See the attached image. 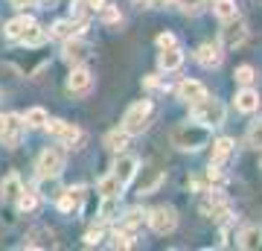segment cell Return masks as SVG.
Here are the masks:
<instances>
[{
    "label": "cell",
    "mask_w": 262,
    "mask_h": 251,
    "mask_svg": "<svg viewBox=\"0 0 262 251\" xmlns=\"http://www.w3.org/2000/svg\"><path fill=\"white\" fill-rule=\"evenodd\" d=\"M169 140H172V146L181 149V152H198L201 146L210 143V129L201 126V123H181V126L172 129Z\"/></svg>",
    "instance_id": "cell-1"
},
{
    "label": "cell",
    "mask_w": 262,
    "mask_h": 251,
    "mask_svg": "<svg viewBox=\"0 0 262 251\" xmlns=\"http://www.w3.org/2000/svg\"><path fill=\"white\" fill-rule=\"evenodd\" d=\"M189 114H192V120L207 126V129H215V126L225 123V105L219 100H210V96H201L195 103H189Z\"/></svg>",
    "instance_id": "cell-2"
},
{
    "label": "cell",
    "mask_w": 262,
    "mask_h": 251,
    "mask_svg": "<svg viewBox=\"0 0 262 251\" xmlns=\"http://www.w3.org/2000/svg\"><path fill=\"white\" fill-rule=\"evenodd\" d=\"M151 111H155L151 100H140V103L128 105V111L122 117V129L128 131V134H143L146 126H149V120H151Z\"/></svg>",
    "instance_id": "cell-3"
},
{
    "label": "cell",
    "mask_w": 262,
    "mask_h": 251,
    "mask_svg": "<svg viewBox=\"0 0 262 251\" xmlns=\"http://www.w3.org/2000/svg\"><path fill=\"white\" fill-rule=\"evenodd\" d=\"M35 169H38V178H41V181H56V178L64 172V155H61L58 149H44Z\"/></svg>",
    "instance_id": "cell-4"
},
{
    "label": "cell",
    "mask_w": 262,
    "mask_h": 251,
    "mask_svg": "<svg viewBox=\"0 0 262 251\" xmlns=\"http://www.w3.org/2000/svg\"><path fill=\"white\" fill-rule=\"evenodd\" d=\"M27 134V123H24V114H6V123H3V131H0V143L3 146L15 149Z\"/></svg>",
    "instance_id": "cell-5"
},
{
    "label": "cell",
    "mask_w": 262,
    "mask_h": 251,
    "mask_svg": "<svg viewBox=\"0 0 262 251\" xmlns=\"http://www.w3.org/2000/svg\"><path fill=\"white\" fill-rule=\"evenodd\" d=\"M146 222L151 225V231H155V234L166 237V234L175 231V225H178V216H175V210H172V207H155V210H149Z\"/></svg>",
    "instance_id": "cell-6"
},
{
    "label": "cell",
    "mask_w": 262,
    "mask_h": 251,
    "mask_svg": "<svg viewBox=\"0 0 262 251\" xmlns=\"http://www.w3.org/2000/svg\"><path fill=\"white\" fill-rule=\"evenodd\" d=\"M61 56H64L67 65H82L84 59L91 56V44L82 41L79 35L73 38H64V47H61Z\"/></svg>",
    "instance_id": "cell-7"
},
{
    "label": "cell",
    "mask_w": 262,
    "mask_h": 251,
    "mask_svg": "<svg viewBox=\"0 0 262 251\" xmlns=\"http://www.w3.org/2000/svg\"><path fill=\"white\" fill-rule=\"evenodd\" d=\"M91 85H94V73L82 65H73V70L67 76V91L76 93V96H84V93L91 91Z\"/></svg>",
    "instance_id": "cell-8"
},
{
    "label": "cell",
    "mask_w": 262,
    "mask_h": 251,
    "mask_svg": "<svg viewBox=\"0 0 262 251\" xmlns=\"http://www.w3.org/2000/svg\"><path fill=\"white\" fill-rule=\"evenodd\" d=\"M225 24V29H222V44L225 47H239L245 44V38H248V27H245V21L236 15V18L230 21H222Z\"/></svg>",
    "instance_id": "cell-9"
},
{
    "label": "cell",
    "mask_w": 262,
    "mask_h": 251,
    "mask_svg": "<svg viewBox=\"0 0 262 251\" xmlns=\"http://www.w3.org/2000/svg\"><path fill=\"white\" fill-rule=\"evenodd\" d=\"M137 190H140L143 196H149V193H155L160 184H163V172H160L158 167H143V169H137Z\"/></svg>",
    "instance_id": "cell-10"
},
{
    "label": "cell",
    "mask_w": 262,
    "mask_h": 251,
    "mask_svg": "<svg viewBox=\"0 0 262 251\" xmlns=\"http://www.w3.org/2000/svg\"><path fill=\"white\" fill-rule=\"evenodd\" d=\"M222 59H225L222 44H201L195 50V62L204 67V70H215V67L222 65Z\"/></svg>",
    "instance_id": "cell-11"
},
{
    "label": "cell",
    "mask_w": 262,
    "mask_h": 251,
    "mask_svg": "<svg viewBox=\"0 0 262 251\" xmlns=\"http://www.w3.org/2000/svg\"><path fill=\"white\" fill-rule=\"evenodd\" d=\"M137 169H140V158H134V155H125L120 152V158H117V167H114V176L120 178L122 184H131L134 176H137Z\"/></svg>",
    "instance_id": "cell-12"
},
{
    "label": "cell",
    "mask_w": 262,
    "mask_h": 251,
    "mask_svg": "<svg viewBox=\"0 0 262 251\" xmlns=\"http://www.w3.org/2000/svg\"><path fill=\"white\" fill-rule=\"evenodd\" d=\"M20 190H24V181H20L18 172H9V176L0 178V202H3V205L15 202L20 196Z\"/></svg>",
    "instance_id": "cell-13"
},
{
    "label": "cell",
    "mask_w": 262,
    "mask_h": 251,
    "mask_svg": "<svg viewBox=\"0 0 262 251\" xmlns=\"http://www.w3.org/2000/svg\"><path fill=\"white\" fill-rule=\"evenodd\" d=\"M82 196H84L82 187H70V190H61V193H58V199H56L58 210H61V214H73V210H79V205H82Z\"/></svg>",
    "instance_id": "cell-14"
},
{
    "label": "cell",
    "mask_w": 262,
    "mask_h": 251,
    "mask_svg": "<svg viewBox=\"0 0 262 251\" xmlns=\"http://www.w3.org/2000/svg\"><path fill=\"white\" fill-rule=\"evenodd\" d=\"M233 105H236V111H242V114H253L256 108H259V93L253 91L251 85H245L242 91L236 93Z\"/></svg>",
    "instance_id": "cell-15"
},
{
    "label": "cell",
    "mask_w": 262,
    "mask_h": 251,
    "mask_svg": "<svg viewBox=\"0 0 262 251\" xmlns=\"http://www.w3.org/2000/svg\"><path fill=\"white\" fill-rule=\"evenodd\" d=\"M178 91V96L184 100V103H195V100H201V96H207V88L198 79H184V82L175 88Z\"/></svg>",
    "instance_id": "cell-16"
},
{
    "label": "cell",
    "mask_w": 262,
    "mask_h": 251,
    "mask_svg": "<svg viewBox=\"0 0 262 251\" xmlns=\"http://www.w3.org/2000/svg\"><path fill=\"white\" fill-rule=\"evenodd\" d=\"M181 65H184V53H181L178 47H166L158 56V67L163 73H172V70H178Z\"/></svg>",
    "instance_id": "cell-17"
},
{
    "label": "cell",
    "mask_w": 262,
    "mask_h": 251,
    "mask_svg": "<svg viewBox=\"0 0 262 251\" xmlns=\"http://www.w3.org/2000/svg\"><path fill=\"white\" fill-rule=\"evenodd\" d=\"M84 29V21H56V24H53V27H50V38H61V41H64V38H73V35H79V32H82Z\"/></svg>",
    "instance_id": "cell-18"
},
{
    "label": "cell",
    "mask_w": 262,
    "mask_h": 251,
    "mask_svg": "<svg viewBox=\"0 0 262 251\" xmlns=\"http://www.w3.org/2000/svg\"><path fill=\"white\" fill-rule=\"evenodd\" d=\"M239 248L245 251H256L262 245V228L259 225H248V228H242V234H239Z\"/></svg>",
    "instance_id": "cell-19"
},
{
    "label": "cell",
    "mask_w": 262,
    "mask_h": 251,
    "mask_svg": "<svg viewBox=\"0 0 262 251\" xmlns=\"http://www.w3.org/2000/svg\"><path fill=\"white\" fill-rule=\"evenodd\" d=\"M47 38H50V29L38 27L35 21H32V24L27 27V32H24V35H20L18 41H20V44H27V47H41L44 41H47Z\"/></svg>",
    "instance_id": "cell-20"
},
{
    "label": "cell",
    "mask_w": 262,
    "mask_h": 251,
    "mask_svg": "<svg viewBox=\"0 0 262 251\" xmlns=\"http://www.w3.org/2000/svg\"><path fill=\"white\" fill-rule=\"evenodd\" d=\"M128 131L125 129H114V131H108V134H105V149H111V152H117V155H120V152H125V149H128Z\"/></svg>",
    "instance_id": "cell-21"
},
{
    "label": "cell",
    "mask_w": 262,
    "mask_h": 251,
    "mask_svg": "<svg viewBox=\"0 0 262 251\" xmlns=\"http://www.w3.org/2000/svg\"><path fill=\"white\" fill-rule=\"evenodd\" d=\"M122 190H125V184H122L114 172L111 176H102L99 181H96V193L99 196H122Z\"/></svg>",
    "instance_id": "cell-22"
},
{
    "label": "cell",
    "mask_w": 262,
    "mask_h": 251,
    "mask_svg": "<svg viewBox=\"0 0 262 251\" xmlns=\"http://www.w3.org/2000/svg\"><path fill=\"white\" fill-rule=\"evenodd\" d=\"M230 155H233V140H230V138H219V140L213 143V161H210V164L222 167V164H225Z\"/></svg>",
    "instance_id": "cell-23"
},
{
    "label": "cell",
    "mask_w": 262,
    "mask_h": 251,
    "mask_svg": "<svg viewBox=\"0 0 262 251\" xmlns=\"http://www.w3.org/2000/svg\"><path fill=\"white\" fill-rule=\"evenodd\" d=\"M29 24H32V18H29V15H18V18H12L9 24L3 27V35L12 38V41H18V38L24 35V32H27Z\"/></svg>",
    "instance_id": "cell-24"
},
{
    "label": "cell",
    "mask_w": 262,
    "mask_h": 251,
    "mask_svg": "<svg viewBox=\"0 0 262 251\" xmlns=\"http://www.w3.org/2000/svg\"><path fill=\"white\" fill-rule=\"evenodd\" d=\"M120 214V196H102V205H99V222H111Z\"/></svg>",
    "instance_id": "cell-25"
},
{
    "label": "cell",
    "mask_w": 262,
    "mask_h": 251,
    "mask_svg": "<svg viewBox=\"0 0 262 251\" xmlns=\"http://www.w3.org/2000/svg\"><path fill=\"white\" fill-rule=\"evenodd\" d=\"M146 216H149V210H143V207H131L128 214H125V219H122V228L131 234H137L143 228V222H146Z\"/></svg>",
    "instance_id": "cell-26"
},
{
    "label": "cell",
    "mask_w": 262,
    "mask_h": 251,
    "mask_svg": "<svg viewBox=\"0 0 262 251\" xmlns=\"http://www.w3.org/2000/svg\"><path fill=\"white\" fill-rule=\"evenodd\" d=\"M58 140H61L67 149H79V143H82V129L73 126V123H64V129H61Z\"/></svg>",
    "instance_id": "cell-27"
},
{
    "label": "cell",
    "mask_w": 262,
    "mask_h": 251,
    "mask_svg": "<svg viewBox=\"0 0 262 251\" xmlns=\"http://www.w3.org/2000/svg\"><path fill=\"white\" fill-rule=\"evenodd\" d=\"M24 123H27V129H44V123H47V111H44L41 105H35V108H29V111L24 114Z\"/></svg>",
    "instance_id": "cell-28"
},
{
    "label": "cell",
    "mask_w": 262,
    "mask_h": 251,
    "mask_svg": "<svg viewBox=\"0 0 262 251\" xmlns=\"http://www.w3.org/2000/svg\"><path fill=\"white\" fill-rule=\"evenodd\" d=\"M213 12H215V18L219 21H230V18H236V3L233 0H215Z\"/></svg>",
    "instance_id": "cell-29"
},
{
    "label": "cell",
    "mask_w": 262,
    "mask_h": 251,
    "mask_svg": "<svg viewBox=\"0 0 262 251\" xmlns=\"http://www.w3.org/2000/svg\"><path fill=\"white\" fill-rule=\"evenodd\" d=\"M15 202H18V210H20V214H32V210L38 207V196L32 193V190H20V196L15 199Z\"/></svg>",
    "instance_id": "cell-30"
},
{
    "label": "cell",
    "mask_w": 262,
    "mask_h": 251,
    "mask_svg": "<svg viewBox=\"0 0 262 251\" xmlns=\"http://www.w3.org/2000/svg\"><path fill=\"white\" fill-rule=\"evenodd\" d=\"M99 18H102V24H108V27H111V24H120V21H122L120 6H111V3L105 0L102 6H99Z\"/></svg>",
    "instance_id": "cell-31"
},
{
    "label": "cell",
    "mask_w": 262,
    "mask_h": 251,
    "mask_svg": "<svg viewBox=\"0 0 262 251\" xmlns=\"http://www.w3.org/2000/svg\"><path fill=\"white\" fill-rule=\"evenodd\" d=\"M111 245H114V248H131V245H134V234L125 231V228L114 231L111 234Z\"/></svg>",
    "instance_id": "cell-32"
},
{
    "label": "cell",
    "mask_w": 262,
    "mask_h": 251,
    "mask_svg": "<svg viewBox=\"0 0 262 251\" xmlns=\"http://www.w3.org/2000/svg\"><path fill=\"white\" fill-rule=\"evenodd\" d=\"M233 76H236V82H239V85L245 88V85H253V79H256V70H253L251 65H239Z\"/></svg>",
    "instance_id": "cell-33"
},
{
    "label": "cell",
    "mask_w": 262,
    "mask_h": 251,
    "mask_svg": "<svg viewBox=\"0 0 262 251\" xmlns=\"http://www.w3.org/2000/svg\"><path fill=\"white\" fill-rule=\"evenodd\" d=\"M210 3H213V0H178L175 6H181V9L189 12V15H195V12H204Z\"/></svg>",
    "instance_id": "cell-34"
},
{
    "label": "cell",
    "mask_w": 262,
    "mask_h": 251,
    "mask_svg": "<svg viewBox=\"0 0 262 251\" xmlns=\"http://www.w3.org/2000/svg\"><path fill=\"white\" fill-rule=\"evenodd\" d=\"M143 88H146V91H169V85L163 82L160 76H146V79H143Z\"/></svg>",
    "instance_id": "cell-35"
},
{
    "label": "cell",
    "mask_w": 262,
    "mask_h": 251,
    "mask_svg": "<svg viewBox=\"0 0 262 251\" xmlns=\"http://www.w3.org/2000/svg\"><path fill=\"white\" fill-rule=\"evenodd\" d=\"M102 237H105L102 225H96V228H91V231L84 234V245H99V242H102Z\"/></svg>",
    "instance_id": "cell-36"
},
{
    "label": "cell",
    "mask_w": 262,
    "mask_h": 251,
    "mask_svg": "<svg viewBox=\"0 0 262 251\" xmlns=\"http://www.w3.org/2000/svg\"><path fill=\"white\" fill-rule=\"evenodd\" d=\"M207 178H210V184H215V187H225V184H227V176H222V169L215 167V164H210V172H207Z\"/></svg>",
    "instance_id": "cell-37"
},
{
    "label": "cell",
    "mask_w": 262,
    "mask_h": 251,
    "mask_svg": "<svg viewBox=\"0 0 262 251\" xmlns=\"http://www.w3.org/2000/svg\"><path fill=\"white\" fill-rule=\"evenodd\" d=\"M248 143H251L253 149H262V123H256V126L248 131Z\"/></svg>",
    "instance_id": "cell-38"
},
{
    "label": "cell",
    "mask_w": 262,
    "mask_h": 251,
    "mask_svg": "<svg viewBox=\"0 0 262 251\" xmlns=\"http://www.w3.org/2000/svg\"><path fill=\"white\" fill-rule=\"evenodd\" d=\"M44 129H47L50 134H53V138H58V134H61V129H64V120H58V117H53V120H50V117H47Z\"/></svg>",
    "instance_id": "cell-39"
},
{
    "label": "cell",
    "mask_w": 262,
    "mask_h": 251,
    "mask_svg": "<svg viewBox=\"0 0 262 251\" xmlns=\"http://www.w3.org/2000/svg\"><path fill=\"white\" fill-rule=\"evenodd\" d=\"M158 47H160V50H166V47H178V38L172 35V32H160V35H158Z\"/></svg>",
    "instance_id": "cell-40"
},
{
    "label": "cell",
    "mask_w": 262,
    "mask_h": 251,
    "mask_svg": "<svg viewBox=\"0 0 262 251\" xmlns=\"http://www.w3.org/2000/svg\"><path fill=\"white\" fill-rule=\"evenodd\" d=\"M88 9H91V6H88V0H73V12L79 15V18H82Z\"/></svg>",
    "instance_id": "cell-41"
},
{
    "label": "cell",
    "mask_w": 262,
    "mask_h": 251,
    "mask_svg": "<svg viewBox=\"0 0 262 251\" xmlns=\"http://www.w3.org/2000/svg\"><path fill=\"white\" fill-rule=\"evenodd\" d=\"M12 3H15L18 9H24V6H35V0H12Z\"/></svg>",
    "instance_id": "cell-42"
},
{
    "label": "cell",
    "mask_w": 262,
    "mask_h": 251,
    "mask_svg": "<svg viewBox=\"0 0 262 251\" xmlns=\"http://www.w3.org/2000/svg\"><path fill=\"white\" fill-rule=\"evenodd\" d=\"M105 0H88V6H91V12H99V6H102Z\"/></svg>",
    "instance_id": "cell-43"
},
{
    "label": "cell",
    "mask_w": 262,
    "mask_h": 251,
    "mask_svg": "<svg viewBox=\"0 0 262 251\" xmlns=\"http://www.w3.org/2000/svg\"><path fill=\"white\" fill-rule=\"evenodd\" d=\"M131 3H137V6H149V0H131Z\"/></svg>",
    "instance_id": "cell-44"
},
{
    "label": "cell",
    "mask_w": 262,
    "mask_h": 251,
    "mask_svg": "<svg viewBox=\"0 0 262 251\" xmlns=\"http://www.w3.org/2000/svg\"><path fill=\"white\" fill-rule=\"evenodd\" d=\"M3 123H6V114H0V131H3Z\"/></svg>",
    "instance_id": "cell-45"
},
{
    "label": "cell",
    "mask_w": 262,
    "mask_h": 251,
    "mask_svg": "<svg viewBox=\"0 0 262 251\" xmlns=\"http://www.w3.org/2000/svg\"><path fill=\"white\" fill-rule=\"evenodd\" d=\"M166 3H178V0H166Z\"/></svg>",
    "instance_id": "cell-46"
}]
</instances>
